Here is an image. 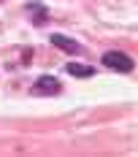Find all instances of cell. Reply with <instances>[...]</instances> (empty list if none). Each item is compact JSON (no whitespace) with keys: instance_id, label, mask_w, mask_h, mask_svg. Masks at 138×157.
I'll list each match as a JSON object with an SVG mask.
<instances>
[{"instance_id":"1","label":"cell","mask_w":138,"mask_h":157,"mask_svg":"<svg viewBox=\"0 0 138 157\" xmlns=\"http://www.w3.org/2000/svg\"><path fill=\"white\" fill-rule=\"evenodd\" d=\"M103 65L111 68V71H119V73H130L133 71V57H127L125 52H106Z\"/></svg>"},{"instance_id":"2","label":"cell","mask_w":138,"mask_h":157,"mask_svg":"<svg viewBox=\"0 0 138 157\" xmlns=\"http://www.w3.org/2000/svg\"><path fill=\"white\" fill-rule=\"evenodd\" d=\"M62 87H60V81L54 76H41L35 84H33V95H57Z\"/></svg>"},{"instance_id":"3","label":"cell","mask_w":138,"mask_h":157,"mask_svg":"<svg viewBox=\"0 0 138 157\" xmlns=\"http://www.w3.org/2000/svg\"><path fill=\"white\" fill-rule=\"evenodd\" d=\"M52 44L57 49H62V52H68V54H79L81 52V46H79L73 38H68V35H52Z\"/></svg>"},{"instance_id":"4","label":"cell","mask_w":138,"mask_h":157,"mask_svg":"<svg viewBox=\"0 0 138 157\" xmlns=\"http://www.w3.org/2000/svg\"><path fill=\"white\" fill-rule=\"evenodd\" d=\"M65 71H68L71 76H81V78L95 76V68H92V65H81V63H68V65H65Z\"/></svg>"}]
</instances>
